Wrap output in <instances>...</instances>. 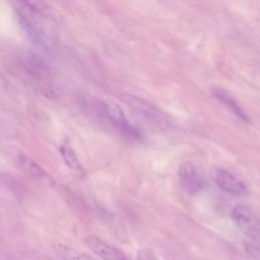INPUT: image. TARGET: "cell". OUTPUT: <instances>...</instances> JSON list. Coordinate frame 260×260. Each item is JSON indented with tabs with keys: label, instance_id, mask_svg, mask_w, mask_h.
Wrapping results in <instances>:
<instances>
[{
	"label": "cell",
	"instance_id": "9",
	"mask_svg": "<svg viewBox=\"0 0 260 260\" xmlns=\"http://www.w3.org/2000/svg\"><path fill=\"white\" fill-rule=\"evenodd\" d=\"M55 251L63 260H96L85 253L79 252L63 244H57L55 246Z\"/></svg>",
	"mask_w": 260,
	"mask_h": 260
},
{
	"label": "cell",
	"instance_id": "5",
	"mask_svg": "<svg viewBox=\"0 0 260 260\" xmlns=\"http://www.w3.org/2000/svg\"><path fill=\"white\" fill-rule=\"evenodd\" d=\"M213 179L221 190L231 195L243 196L247 193L246 185L235 174L228 170L216 169L213 172Z\"/></svg>",
	"mask_w": 260,
	"mask_h": 260
},
{
	"label": "cell",
	"instance_id": "2",
	"mask_svg": "<svg viewBox=\"0 0 260 260\" xmlns=\"http://www.w3.org/2000/svg\"><path fill=\"white\" fill-rule=\"evenodd\" d=\"M122 100L139 119L148 125L161 130L171 128L172 121L170 117L154 105L131 94L123 95Z\"/></svg>",
	"mask_w": 260,
	"mask_h": 260
},
{
	"label": "cell",
	"instance_id": "7",
	"mask_svg": "<svg viewBox=\"0 0 260 260\" xmlns=\"http://www.w3.org/2000/svg\"><path fill=\"white\" fill-rule=\"evenodd\" d=\"M6 154L15 166L23 171L35 176L42 177L44 175V171L21 149L15 146H8L6 149Z\"/></svg>",
	"mask_w": 260,
	"mask_h": 260
},
{
	"label": "cell",
	"instance_id": "10",
	"mask_svg": "<svg viewBox=\"0 0 260 260\" xmlns=\"http://www.w3.org/2000/svg\"><path fill=\"white\" fill-rule=\"evenodd\" d=\"M60 152H61V155L65 161V164L71 169V170H74V171H80L81 170V166H80V162L75 154V151L73 150V148L67 144L66 142L65 143H62L60 145Z\"/></svg>",
	"mask_w": 260,
	"mask_h": 260
},
{
	"label": "cell",
	"instance_id": "3",
	"mask_svg": "<svg viewBox=\"0 0 260 260\" xmlns=\"http://www.w3.org/2000/svg\"><path fill=\"white\" fill-rule=\"evenodd\" d=\"M231 216L245 235L254 239L260 237V219L249 206L237 204L233 207Z\"/></svg>",
	"mask_w": 260,
	"mask_h": 260
},
{
	"label": "cell",
	"instance_id": "8",
	"mask_svg": "<svg viewBox=\"0 0 260 260\" xmlns=\"http://www.w3.org/2000/svg\"><path fill=\"white\" fill-rule=\"evenodd\" d=\"M212 94L218 102H220L225 108H228L238 118H240L244 122L249 121V118L245 113V111L242 109V107L237 102V100L228 90L223 88L215 87L212 89Z\"/></svg>",
	"mask_w": 260,
	"mask_h": 260
},
{
	"label": "cell",
	"instance_id": "4",
	"mask_svg": "<svg viewBox=\"0 0 260 260\" xmlns=\"http://www.w3.org/2000/svg\"><path fill=\"white\" fill-rule=\"evenodd\" d=\"M178 176L182 190L190 195L198 193L204 187V180L202 176L191 161L181 164Z\"/></svg>",
	"mask_w": 260,
	"mask_h": 260
},
{
	"label": "cell",
	"instance_id": "6",
	"mask_svg": "<svg viewBox=\"0 0 260 260\" xmlns=\"http://www.w3.org/2000/svg\"><path fill=\"white\" fill-rule=\"evenodd\" d=\"M84 242L103 260H130L123 251L95 236H86Z\"/></svg>",
	"mask_w": 260,
	"mask_h": 260
},
{
	"label": "cell",
	"instance_id": "1",
	"mask_svg": "<svg viewBox=\"0 0 260 260\" xmlns=\"http://www.w3.org/2000/svg\"><path fill=\"white\" fill-rule=\"evenodd\" d=\"M96 109L114 129H116L125 139L138 143L142 140V134L126 118L123 110L114 102L108 100L96 101Z\"/></svg>",
	"mask_w": 260,
	"mask_h": 260
},
{
	"label": "cell",
	"instance_id": "11",
	"mask_svg": "<svg viewBox=\"0 0 260 260\" xmlns=\"http://www.w3.org/2000/svg\"><path fill=\"white\" fill-rule=\"evenodd\" d=\"M138 260H157L152 252L149 250H141L137 254Z\"/></svg>",
	"mask_w": 260,
	"mask_h": 260
}]
</instances>
